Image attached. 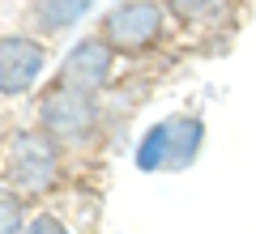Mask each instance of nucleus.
<instances>
[{
	"label": "nucleus",
	"instance_id": "nucleus-7",
	"mask_svg": "<svg viewBox=\"0 0 256 234\" xmlns=\"http://www.w3.org/2000/svg\"><path fill=\"white\" fill-rule=\"evenodd\" d=\"M166 162H188L192 153H196V145H201V124L196 119H166Z\"/></svg>",
	"mask_w": 256,
	"mask_h": 234
},
{
	"label": "nucleus",
	"instance_id": "nucleus-4",
	"mask_svg": "<svg viewBox=\"0 0 256 234\" xmlns=\"http://www.w3.org/2000/svg\"><path fill=\"white\" fill-rule=\"evenodd\" d=\"M43 72V47L34 38H0V94H26Z\"/></svg>",
	"mask_w": 256,
	"mask_h": 234
},
{
	"label": "nucleus",
	"instance_id": "nucleus-8",
	"mask_svg": "<svg viewBox=\"0 0 256 234\" xmlns=\"http://www.w3.org/2000/svg\"><path fill=\"white\" fill-rule=\"evenodd\" d=\"M166 9L184 21H222L226 17V0H166Z\"/></svg>",
	"mask_w": 256,
	"mask_h": 234
},
{
	"label": "nucleus",
	"instance_id": "nucleus-1",
	"mask_svg": "<svg viewBox=\"0 0 256 234\" xmlns=\"http://www.w3.org/2000/svg\"><path fill=\"white\" fill-rule=\"evenodd\" d=\"M43 132L56 136V141H86L98 124V111H94V94L90 90H77V85L60 81L56 90L43 94Z\"/></svg>",
	"mask_w": 256,
	"mask_h": 234
},
{
	"label": "nucleus",
	"instance_id": "nucleus-3",
	"mask_svg": "<svg viewBox=\"0 0 256 234\" xmlns=\"http://www.w3.org/2000/svg\"><path fill=\"white\" fill-rule=\"evenodd\" d=\"M158 30H162V13L150 0H128L116 13H107V21H102V38L116 51H141V47H150L158 38Z\"/></svg>",
	"mask_w": 256,
	"mask_h": 234
},
{
	"label": "nucleus",
	"instance_id": "nucleus-6",
	"mask_svg": "<svg viewBox=\"0 0 256 234\" xmlns=\"http://www.w3.org/2000/svg\"><path fill=\"white\" fill-rule=\"evenodd\" d=\"M94 0H38L34 4V26L43 30V34H56V30H68L73 21H82L86 13H90Z\"/></svg>",
	"mask_w": 256,
	"mask_h": 234
},
{
	"label": "nucleus",
	"instance_id": "nucleus-9",
	"mask_svg": "<svg viewBox=\"0 0 256 234\" xmlns=\"http://www.w3.org/2000/svg\"><path fill=\"white\" fill-rule=\"evenodd\" d=\"M22 230V205L13 192H0V234H18Z\"/></svg>",
	"mask_w": 256,
	"mask_h": 234
},
{
	"label": "nucleus",
	"instance_id": "nucleus-10",
	"mask_svg": "<svg viewBox=\"0 0 256 234\" xmlns=\"http://www.w3.org/2000/svg\"><path fill=\"white\" fill-rule=\"evenodd\" d=\"M18 234H68V230H64L56 217H34V222H26Z\"/></svg>",
	"mask_w": 256,
	"mask_h": 234
},
{
	"label": "nucleus",
	"instance_id": "nucleus-5",
	"mask_svg": "<svg viewBox=\"0 0 256 234\" xmlns=\"http://www.w3.org/2000/svg\"><path fill=\"white\" fill-rule=\"evenodd\" d=\"M111 72V43L107 38H86V43H77L73 51H68V60H64V77L60 81L77 85V90H98L102 81H107Z\"/></svg>",
	"mask_w": 256,
	"mask_h": 234
},
{
	"label": "nucleus",
	"instance_id": "nucleus-2",
	"mask_svg": "<svg viewBox=\"0 0 256 234\" xmlns=\"http://www.w3.org/2000/svg\"><path fill=\"white\" fill-rule=\"evenodd\" d=\"M56 145L47 132H22L9 149V179L22 196H38L56 179Z\"/></svg>",
	"mask_w": 256,
	"mask_h": 234
}]
</instances>
